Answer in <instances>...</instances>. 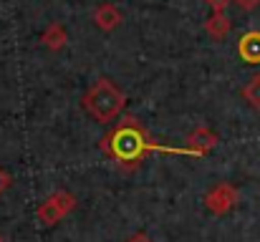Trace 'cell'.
<instances>
[{
	"instance_id": "1",
	"label": "cell",
	"mask_w": 260,
	"mask_h": 242,
	"mask_svg": "<svg viewBox=\"0 0 260 242\" xmlns=\"http://www.w3.org/2000/svg\"><path fill=\"white\" fill-rule=\"evenodd\" d=\"M99 149L111 161H116L121 169H137L149 154H184V157H197L187 147H165V144H157L149 136V131L134 116H124V121H119L99 142Z\"/></svg>"
},
{
	"instance_id": "2",
	"label": "cell",
	"mask_w": 260,
	"mask_h": 242,
	"mask_svg": "<svg viewBox=\"0 0 260 242\" xmlns=\"http://www.w3.org/2000/svg\"><path fill=\"white\" fill-rule=\"evenodd\" d=\"M81 106H84L86 114H91L93 121L109 124V121H114V119L124 111V106H126V93L119 91V88L114 86V81L99 79L86 91Z\"/></svg>"
},
{
	"instance_id": "3",
	"label": "cell",
	"mask_w": 260,
	"mask_h": 242,
	"mask_svg": "<svg viewBox=\"0 0 260 242\" xmlns=\"http://www.w3.org/2000/svg\"><path fill=\"white\" fill-rule=\"evenodd\" d=\"M74 210H76V197H74L71 192H63V189H61V192L48 194V197L41 202L36 217H38L41 225L53 227V225H58L63 217H69Z\"/></svg>"
},
{
	"instance_id": "4",
	"label": "cell",
	"mask_w": 260,
	"mask_h": 242,
	"mask_svg": "<svg viewBox=\"0 0 260 242\" xmlns=\"http://www.w3.org/2000/svg\"><path fill=\"white\" fill-rule=\"evenodd\" d=\"M238 187L230 184V182H220L215 184L207 194H205V207L212 212V215H228L235 204H238Z\"/></svg>"
},
{
	"instance_id": "5",
	"label": "cell",
	"mask_w": 260,
	"mask_h": 242,
	"mask_svg": "<svg viewBox=\"0 0 260 242\" xmlns=\"http://www.w3.org/2000/svg\"><path fill=\"white\" fill-rule=\"evenodd\" d=\"M217 142H220V136L212 131V129H207V126H200V129H194L189 136H187V142H184V147L187 149H192L197 157H207L215 147H217Z\"/></svg>"
},
{
	"instance_id": "6",
	"label": "cell",
	"mask_w": 260,
	"mask_h": 242,
	"mask_svg": "<svg viewBox=\"0 0 260 242\" xmlns=\"http://www.w3.org/2000/svg\"><path fill=\"white\" fill-rule=\"evenodd\" d=\"M238 56L248 66H260V30H248L238 41Z\"/></svg>"
},
{
	"instance_id": "7",
	"label": "cell",
	"mask_w": 260,
	"mask_h": 242,
	"mask_svg": "<svg viewBox=\"0 0 260 242\" xmlns=\"http://www.w3.org/2000/svg\"><path fill=\"white\" fill-rule=\"evenodd\" d=\"M93 20H96V25L101 28V30H114V28H119V23L124 20L121 18V13H119V8L116 5H111V3H104V5H99L96 10H93Z\"/></svg>"
},
{
	"instance_id": "8",
	"label": "cell",
	"mask_w": 260,
	"mask_h": 242,
	"mask_svg": "<svg viewBox=\"0 0 260 242\" xmlns=\"http://www.w3.org/2000/svg\"><path fill=\"white\" fill-rule=\"evenodd\" d=\"M205 30H207L210 38L222 41V38L230 33V18H228V13H212V15L205 20Z\"/></svg>"
},
{
	"instance_id": "9",
	"label": "cell",
	"mask_w": 260,
	"mask_h": 242,
	"mask_svg": "<svg viewBox=\"0 0 260 242\" xmlns=\"http://www.w3.org/2000/svg\"><path fill=\"white\" fill-rule=\"evenodd\" d=\"M41 41H43L46 48H51V51H61V48L66 46V41H69V33H66V28H63L61 23H51V25L43 30Z\"/></svg>"
},
{
	"instance_id": "10",
	"label": "cell",
	"mask_w": 260,
	"mask_h": 242,
	"mask_svg": "<svg viewBox=\"0 0 260 242\" xmlns=\"http://www.w3.org/2000/svg\"><path fill=\"white\" fill-rule=\"evenodd\" d=\"M240 96L248 101V106H253L255 111H260V74H255L253 79L240 88Z\"/></svg>"
},
{
	"instance_id": "11",
	"label": "cell",
	"mask_w": 260,
	"mask_h": 242,
	"mask_svg": "<svg viewBox=\"0 0 260 242\" xmlns=\"http://www.w3.org/2000/svg\"><path fill=\"white\" fill-rule=\"evenodd\" d=\"M10 184H13V177L0 166V194H3V192H8V189H10Z\"/></svg>"
},
{
	"instance_id": "12",
	"label": "cell",
	"mask_w": 260,
	"mask_h": 242,
	"mask_svg": "<svg viewBox=\"0 0 260 242\" xmlns=\"http://www.w3.org/2000/svg\"><path fill=\"white\" fill-rule=\"evenodd\" d=\"M233 3H235V5L240 8V10H245V13H250V10H255V8H258V5H260V0H233Z\"/></svg>"
},
{
	"instance_id": "13",
	"label": "cell",
	"mask_w": 260,
	"mask_h": 242,
	"mask_svg": "<svg viewBox=\"0 0 260 242\" xmlns=\"http://www.w3.org/2000/svg\"><path fill=\"white\" fill-rule=\"evenodd\" d=\"M207 3H210L212 13H225V10H228V5H230L233 0H207Z\"/></svg>"
},
{
	"instance_id": "14",
	"label": "cell",
	"mask_w": 260,
	"mask_h": 242,
	"mask_svg": "<svg viewBox=\"0 0 260 242\" xmlns=\"http://www.w3.org/2000/svg\"><path fill=\"white\" fill-rule=\"evenodd\" d=\"M126 242H152L149 240V235H144V232H137V235H132Z\"/></svg>"
},
{
	"instance_id": "15",
	"label": "cell",
	"mask_w": 260,
	"mask_h": 242,
	"mask_svg": "<svg viewBox=\"0 0 260 242\" xmlns=\"http://www.w3.org/2000/svg\"><path fill=\"white\" fill-rule=\"evenodd\" d=\"M0 242H5V240H3V237H0Z\"/></svg>"
}]
</instances>
